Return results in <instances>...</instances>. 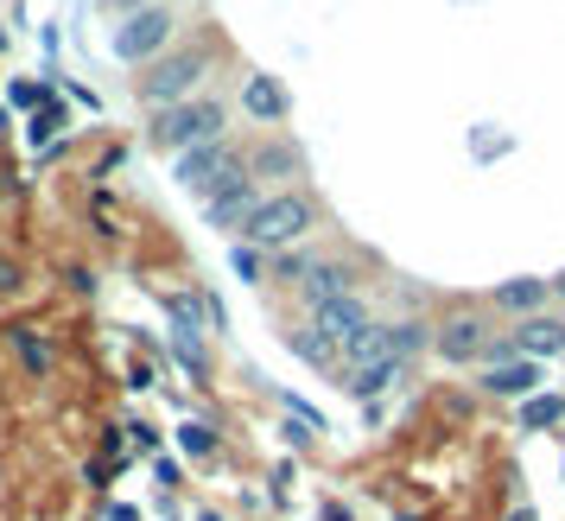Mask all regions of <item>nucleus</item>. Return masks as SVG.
I'll list each match as a JSON object with an SVG mask.
<instances>
[{
	"label": "nucleus",
	"mask_w": 565,
	"mask_h": 521,
	"mask_svg": "<svg viewBox=\"0 0 565 521\" xmlns=\"http://www.w3.org/2000/svg\"><path fill=\"white\" fill-rule=\"evenodd\" d=\"M553 350H565V318H521V331L509 338V357H553Z\"/></svg>",
	"instance_id": "obj_9"
},
{
	"label": "nucleus",
	"mask_w": 565,
	"mask_h": 521,
	"mask_svg": "<svg viewBox=\"0 0 565 521\" xmlns=\"http://www.w3.org/2000/svg\"><path fill=\"white\" fill-rule=\"evenodd\" d=\"M255 172H299V153H292V147H260Z\"/></svg>",
	"instance_id": "obj_19"
},
{
	"label": "nucleus",
	"mask_w": 565,
	"mask_h": 521,
	"mask_svg": "<svg viewBox=\"0 0 565 521\" xmlns=\"http://www.w3.org/2000/svg\"><path fill=\"white\" fill-rule=\"evenodd\" d=\"M343 363L350 369H382V363H401L394 357V325H369L350 350H343Z\"/></svg>",
	"instance_id": "obj_12"
},
{
	"label": "nucleus",
	"mask_w": 565,
	"mask_h": 521,
	"mask_svg": "<svg viewBox=\"0 0 565 521\" xmlns=\"http://www.w3.org/2000/svg\"><path fill=\"white\" fill-rule=\"evenodd\" d=\"M204 71H210L204 52H166L159 64H147L140 96H147L153 108H179V103H191V89L204 83Z\"/></svg>",
	"instance_id": "obj_2"
},
{
	"label": "nucleus",
	"mask_w": 565,
	"mask_h": 521,
	"mask_svg": "<svg viewBox=\"0 0 565 521\" xmlns=\"http://www.w3.org/2000/svg\"><path fill=\"white\" fill-rule=\"evenodd\" d=\"M242 108H248V115H255V121H286V89L274 77H248L242 83Z\"/></svg>",
	"instance_id": "obj_13"
},
{
	"label": "nucleus",
	"mask_w": 565,
	"mask_h": 521,
	"mask_svg": "<svg viewBox=\"0 0 565 521\" xmlns=\"http://www.w3.org/2000/svg\"><path fill=\"white\" fill-rule=\"evenodd\" d=\"M356 293V274L343 260H311L306 267V299L311 306H331V299H350Z\"/></svg>",
	"instance_id": "obj_11"
},
{
	"label": "nucleus",
	"mask_w": 565,
	"mask_h": 521,
	"mask_svg": "<svg viewBox=\"0 0 565 521\" xmlns=\"http://www.w3.org/2000/svg\"><path fill=\"white\" fill-rule=\"evenodd\" d=\"M483 389H489V394H514V401H534V389H540V363H527V357L489 363V369H483Z\"/></svg>",
	"instance_id": "obj_10"
},
{
	"label": "nucleus",
	"mask_w": 565,
	"mask_h": 521,
	"mask_svg": "<svg viewBox=\"0 0 565 521\" xmlns=\"http://www.w3.org/2000/svg\"><path fill=\"white\" fill-rule=\"evenodd\" d=\"M559 419H565V401H559V394H534V401L521 407V426H527V433H540V426H559Z\"/></svg>",
	"instance_id": "obj_16"
},
{
	"label": "nucleus",
	"mask_w": 565,
	"mask_h": 521,
	"mask_svg": "<svg viewBox=\"0 0 565 521\" xmlns=\"http://www.w3.org/2000/svg\"><path fill=\"white\" fill-rule=\"evenodd\" d=\"M318 223V210H311V198H299V191H280V198H267V204L255 210V223H248V242L255 248H286V242H299V235Z\"/></svg>",
	"instance_id": "obj_3"
},
{
	"label": "nucleus",
	"mask_w": 565,
	"mask_h": 521,
	"mask_svg": "<svg viewBox=\"0 0 565 521\" xmlns=\"http://www.w3.org/2000/svg\"><path fill=\"white\" fill-rule=\"evenodd\" d=\"M375 318H369V306H362V293H350V299H331V306H311V331L331 343V350H350V343L369 331Z\"/></svg>",
	"instance_id": "obj_6"
},
{
	"label": "nucleus",
	"mask_w": 565,
	"mask_h": 521,
	"mask_svg": "<svg viewBox=\"0 0 565 521\" xmlns=\"http://www.w3.org/2000/svg\"><path fill=\"white\" fill-rule=\"evenodd\" d=\"M108 7H128V13H147V7H153V0H108Z\"/></svg>",
	"instance_id": "obj_23"
},
{
	"label": "nucleus",
	"mask_w": 565,
	"mask_h": 521,
	"mask_svg": "<svg viewBox=\"0 0 565 521\" xmlns=\"http://www.w3.org/2000/svg\"><path fill=\"white\" fill-rule=\"evenodd\" d=\"M426 343H433V325H419V318L394 325V357H401V363H413V357H419Z\"/></svg>",
	"instance_id": "obj_17"
},
{
	"label": "nucleus",
	"mask_w": 565,
	"mask_h": 521,
	"mask_svg": "<svg viewBox=\"0 0 565 521\" xmlns=\"http://www.w3.org/2000/svg\"><path fill=\"white\" fill-rule=\"evenodd\" d=\"M546 287H553V299H559V306H565V274H559V280H546Z\"/></svg>",
	"instance_id": "obj_24"
},
{
	"label": "nucleus",
	"mask_w": 565,
	"mask_h": 521,
	"mask_svg": "<svg viewBox=\"0 0 565 521\" xmlns=\"http://www.w3.org/2000/svg\"><path fill=\"white\" fill-rule=\"evenodd\" d=\"M546 299H553V287H546V280H502V287H495V306H502V312H514V318H540V306H546Z\"/></svg>",
	"instance_id": "obj_14"
},
{
	"label": "nucleus",
	"mask_w": 565,
	"mask_h": 521,
	"mask_svg": "<svg viewBox=\"0 0 565 521\" xmlns=\"http://www.w3.org/2000/svg\"><path fill=\"white\" fill-rule=\"evenodd\" d=\"M242 179V153H235L230 140H210V147H191V153H179V184L191 191V198H216L223 184Z\"/></svg>",
	"instance_id": "obj_4"
},
{
	"label": "nucleus",
	"mask_w": 565,
	"mask_h": 521,
	"mask_svg": "<svg viewBox=\"0 0 565 521\" xmlns=\"http://www.w3.org/2000/svg\"><path fill=\"white\" fill-rule=\"evenodd\" d=\"M387 382H401V363H382V369H350V382H343V389L356 394V401H375V394H382Z\"/></svg>",
	"instance_id": "obj_15"
},
{
	"label": "nucleus",
	"mask_w": 565,
	"mask_h": 521,
	"mask_svg": "<svg viewBox=\"0 0 565 521\" xmlns=\"http://www.w3.org/2000/svg\"><path fill=\"white\" fill-rule=\"evenodd\" d=\"M179 445H184V451H191V458H204V451H216V433H210V426H198V419H191V426H184V433H179Z\"/></svg>",
	"instance_id": "obj_21"
},
{
	"label": "nucleus",
	"mask_w": 565,
	"mask_h": 521,
	"mask_svg": "<svg viewBox=\"0 0 565 521\" xmlns=\"http://www.w3.org/2000/svg\"><path fill=\"white\" fill-rule=\"evenodd\" d=\"M559 318H565V312H559Z\"/></svg>",
	"instance_id": "obj_25"
},
{
	"label": "nucleus",
	"mask_w": 565,
	"mask_h": 521,
	"mask_svg": "<svg viewBox=\"0 0 565 521\" xmlns=\"http://www.w3.org/2000/svg\"><path fill=\"white\" fill-rule=\"evenodd\" d=\"M489 343H495V338H489V325H483V318H470V312H451V318L433 331V350H438L451 369L489 357Z\"/></svg>",
	"instance_id": "obj_7"
},
{
	"label": "nucleus",
	"mask_w": 565,
	"mask_h": 521,
	"mask_svg": "<svg viewBox=\"0 0 565 521\" xmlns=\"http://www.w3.org/2000/svg\"><path fill=\"white\" fill-rule=\"evenodd\" d=\"M223 121H230V108L216 103V96H191V103L153 115V147H166V153L210 147V140H223Z\"/></svg>",
	"instance_id": "obj_1"
},
{
	"label": "nucleus",
	"mask_w": 565,
	"mask_h": 521,
	"mask_svg": "<svg viewBox=\"0 0 565 521\" xmlns=\"http://www.w3.org/2000/svg\"><path fill=\"white\" fill-rule=\"evenodd\" d=\"M235 274H242V280H260V255L255 248H235Z\"/></svg>",
	"instance_id": "obj_22"
},
{
	"label": "nucleus",
	"mask_w": 565,
	"mask_h": 521,
	"mask_svg": "<svg viewBox=\"0 0 565 521\" xmlns=\"http://www.w3.org/2000/svg\"><path fill=\"white\" fill-rule=\"evenodd\" d=\"M292 350H299L306 363H331V343L318 338V331H292Z\"/></svg>",
	"instance_id": "obj_20"
},
{
	"label": "nucleus",
	"mask_w": 565,
	"mask_h": 521,
	"mask_svg": "<svg viewBox=\"0 0 565 521\" xmlns=\"http://www.w3.org/2000/svg\"><path fill=\"white\" fill-rule=\"evenodd\" d=\"M260 204H267V198H260V191H255V179L242 172V179H235V184H223L216 198H204V216L216 223V230H248Z\"/></svg>",
	"instance_id": "obj_8"
},
{
	"label": "nucleus",
	"mask_w": 565,
	"mask_h": 521,
	"mask_svg": "<svg viewBox=\"0 0 565 521\" xmlns=\"http://www.w3.org/2000/svg\"><path fill=\"white\" fill-rule=\"evenodd\" d=\"M13 343H20V363H26L32 375H45V369H52V350L32 338V331H13Z\"/></svg>",
	"instance_id": "obj_18"
},
{
	"label": "nucleus",
	"mask_w": 565,
	"mask_h": 521,
	"mask_svg": "<svg viewBox=\"0 0 565 521\" xmlns=\"http://www.w3.org/2000/svg\"><path fill=\"white\" fill-rule=\"evenodd\" d=\"M166 45H172V13H166V7L128 13V26L115 32V57H121V64H159Z\"/></svg>",
	"instance_id": "obj_5"
}]
</instances>
